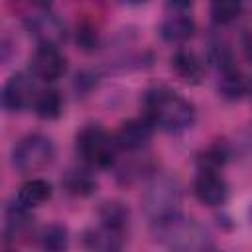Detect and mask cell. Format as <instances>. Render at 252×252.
I'll return each mask as SVG.
<instances>
[{"instance_id": "1", "label": "cell", "mask_w": 252, "mask_h": 252, "mask_svg": "<svg viewBox=\"0 0 252 252\" xmlns=\"http://www.w3.org/2000/svg\"><path fill=\"white\" fill-rule=\"evenodd\" d=\"M142 110L144 116L154 124V128H159L169 134L189 130L197 118L193 102H189L165 85H156L144 93Z\"/></svg>"}, {"instance_id": "23", "label": "cell", "mask_w": 252, "mask_h": 252, "mask_svg": "<svg viewBox=\"0 0 252 252\" xmlns=\"http://www.w3.org/2000/svg\"><path fill=\"white\" fill-rule=\"evenodd\" d=\"M77 45L87 53L98 49V33L91 24L79 26V30H77Z\"/></svg>"}, {"instance_id": "8", "label": "cell", "mask_w": 252, "mask_h": 252, "mask_svg": "<svg viewBox=\"0 0 252 252\" xmlns=\"http://www.w3.org/2000/svg\"><path fill=\"white\" fill-rule=\"evenodd\" d=\"M195 197L207 207H219L228 199V183L217 169H199L193 181Z\"/></svg>"}, {"instance_id": "30", "label": "cell", "mask_w": 252, "mask_h": 252, "mask_svg": "<svg viewBox=\"0 0 252 252\" xmlns=\"http://www.w3.org/2000/svg\"><path fill=\"white\" fill-rule=\"evenodd\" d=\"M250 4H252V0H250Z\"/></svg>"}, {"instance_id": "26", "label": "cell", "mask_w": 252, "mask_h": 252, "mask_svg": "<svg viewBox=\"0 0 252 252\" xmlns=\"http://www.w3.org/2000/svg\"><path fill=\"white\" fill-rule=\"evenodd\" d=\"M242 53H244L246 61L252 63V32H248V33L242 37Z\"/></svg>"}, {"instance_id": "17", "label": "cell", "mask_w": 252, "mask_h": 252, "mask_svg": "<svg viewBox=\"0 0 252 252\" xmlns=\"http://www.w3.org/2000/svg\"><path fill=\"white\" fill-rule=\"evenodd\" d=\"M217 91H219V94H220L224 100H230V102L240 100V98L246 94V79L238 73L236 67H232V69L220 73Z\"/></svg>"}, {"instance_id": "9", "label": "cell", "mask_w": 252, "mask_h": 252, "mask_svg": "<svg viewBox=\"0 0 252 252\" xmlns=\"http://www.w3.org/2000/svg\"><path fill=\"white\" fill-rule=\"evenodd\" d=\"M152 136H154V124L146 116H142V118H132L122 122L114 134V140L120 150L138 152L148 146Z\"/></svg>"}, {"instance_id": "16", "label": "cell", "mask_w": 252, "mask_h": 252, "mask_svg": "<svg viewBox=\"0 0 252 252\" xmlns=\"http://www.w3.org/2000/svg\"><path fill=\"white\" fill-rule=\"evenodd\" d=\"M83 244L89 250H102V252L118 250L122 246V236L104 226H98V228H89L83 232Z\"/></svg>"}, {"instance_id": "3", "label": "cell", "mask_w": 252, "mask_h": 252, "mask_svg": "<svg viewBox=\"0 0 252 252\" xmlns=\"http://www.w3.org/2000/svg\"><path fill=\"white\" fill-rule=\"evenodd\" d=\"M179 205H181V185L175 177L169 175L154 177L142 195V207L144 213L150 217V220H159L163 217L179 213Z\"/></svg>"}, {"instance_id": "4", "label": "cell", "mask_w": 252, "mask_h": 252, "mask_svg": "<svg viewBox=\"0 0 252 252\" xmlns=\"http://www.w3.org/2000/svg\"><path fill=\"white\" fill-rule=\"evenodd\" d=\"M75 150L79 158L93 167H110L116 159L118 144L100 126H85L75 138Z\"/></svg>"}, {"instance_id": "11", "label": "cell", "mask_w": 252, "mask_h": 252, "mask_svg": "<svg viewBox=\"0 0 252 252\" xmlns=\"http://www.w3.org/2000/svg\"><path fill=\"white\" fill-rule=\"evenodd\" d=\"M195 33V22L191 16L177 12L167 16L159 26V35L167 43H183Z\"/></svg>"}, {"instance_id": "21", "label": "cell", "mask_w": 252, "mask_h": 252, "mask_svg": "<svg viewBox=\"0 0 252 252\" xmlns=\"http://www.w3.org/2000/svg\"><path fill=\"white\" fill-rule=\"evenodd\" d=\"M39 244L45 250L51 252H59L65 250L69 244V236H67V228L61 224H47L41 232H39Z\"/></svg>"}, {"instance_id": "12", "label": "cell", "mask_w": 252, "mask_h": 252, "mask_svg": "<svg viewBox=\"0 0 252 252\" xmlns=\"http://www.w3.org/2000/svg\"><path fill=\"white\" fill-rule=\"evenodd\" d=\"M98 219H100V226L124 236L130 224V211L120 201H106L98 209Z\"/></svg>"}, {"instance_id": "15", "label": "cell", "mask_w": 252, "mask_h": 252, "mask_svg": "<svg viewBox=\"0 0 252 252\" xmlns=\"http://www.w3.org/2000/svg\"><path fill=\"white\" fill-rule=\"evenodd\" d=\"M32 209L20 205L18 201L14 205H10L6 209V230H4V236L6 240L8 238H16V236H22L30 230L32 226V215H30Z\"/></svg>"}, {"instance_id": "6", "label": "cell", "mask_w": 252, "mask_h": 252, "mask_svg": "<svg viewBox=\"0 0 252 252\" xmlns=\"http://www.w3.org/2000/svg\"><path fill=\"white\" fill-rule=\"evenodd\" d=\"M30 71L35 79L53 83L67 71V59L55 43H39L30 59Z\"/></svg>"}, {"instance_id": "7", "label": "cell", "mask_w": 252, "mask_h": 252, "mask_svg": "<svg viewBox=\"0 0 252 252\" xmlns=\"http://www.w3.org/2000/svg\"><path fill=\"white\" fill-rule=\"evenodd\" d=\"M33 77V75H32ZM30 75L16 73L12 75L2 89V104L8 112H20L35 102V85Z\"/></svg>"}, {"instance_id": "5", "label": "cell", "mask_w": 252, "mask_h": 252, "mask_svg": "<svg viewBox=\"0 0 252 252\" xmlns=\"http://www.w3.org/2000/svg\"><path fill=\"white\" fill-rule=\"evenodd\" d=\"M55 158V146L45 134L33 132L18 140L12 150V165L20 173H35L51 165Z\"/></svg>"}, {"instance_id": "25", "label": "cell", "mask_w": 252, "mask_h": 252, "mask_svg": "<svg viewBox=\"0 0 252 252\" xmlns=\"http://www.w3.org/2000/svg\"><path fill=\"white\" fill-rule=\"evenodd\" d=\"M193 4V0H165V6L175 12H183Z\"/></svg>"}, {"instance_id": "19", "label": "cell", "mask_w": 252, "mask_h": 252, "mask_svg": "<svg viewBox=\"0 0 252 252\" xmlns=\"http://www.w3.org/2000/svg\"><path fill=\"white\" fill-rule=\"evenodd\" d=\"M61 183H63L65 191L71 193V195H75V197H87L96 187L94 177L89 171H83V169H71V171H67L63 175V179H61Z\"/></svg>"}, {"instance_id": "13", "label": "cell", "mask_w": 252, "mask_h": 252, "mask_svg": "<svg viewBox=\"0 0 252 252\" xmlns=\"http://www.w3.org/2000/svg\"><path fill=\"white\" fill-rule=\"evenodd\" d=\"M30 30L39 39V43H55L59 45L61 39H65V26L51 14L37 16L30 22Z\"/></svg>"}, {"instance_id": "22", "label": "cell", "mask_w": 252, "mask_h": 252, "mask_svg": "<svg viewBox=\"0 0 252 252\" xmlns=\"http://www.w3.org/2000/svg\"><path fill=\"white\" fill-rule=\"evenodd\" d=\"M209 61L219 69V73L228 71V69L234 67L230 49L226 47V43H220V41L211 43V47H209Z\"/></svg>"}, {"instance_id": "10", "label": "cell", "mask_w": 252, "mask_h": 252, "mask_svg": "<svg viewBox=\"0 0 252 252\" xmlns=\"http://www.w3.org/2000/svg\"><path fill=\"white\" fill-rule=\"evenodd\" d=\"M171 69L175 71V75L179 79H183L185 83H191V85H197L205 75V65H203L201 57L197 53H193L191 49H177L171 55Z\"/></svg>"}, {"instance_id": "20", "label": "cell", "mask_w": 252, "mask_h": 252, "mask_svg": "<svg viewBox=\"0 0 252 252\" xmlns=\"http://www.w3.org/2000/svg\"><path fill=\"white\" fill-rule=\"evenodd\" d=\"M244 0H211V18L219 26L234 22L242 12Z\"/></svg>"}, {"instance_id": "14", "label": "cell", "mask_w": 252, "mask_h": 252, "mask_svg": "<svg viewBox=\"0 0 252 252\" xmlns=\"http://www.w3.org/2000/svg\"><path fill=\"white\" fill-rule=\"evenodd\" d=\"M49 197H51V185L45 179L35 177V179L26 181L20 187V191L16 195V201L20 205L28 207V209H33V207H39L45 201H49Z\"/></svg>"}, {"instance_id": "29", "label": "cell", "mask_w": 252, "mask_h": 252, "mask_svg": "<svg viewBox=\"0 0 252 252\" xmlns=\"http://www.w3.org/2000/svg\"><path fill=\"white\" fill-rule=\"evenodd\" d=\"M124 2H128V4H142V2H146V0H124Z\"/></svg>"}, {"instance_id": "18", "label": "cell", "mask_w": 252, "mask_h": 252, "mask_svg": "<svg viewBox=\"0 0 252 252\" xmlns=\"http://www.w3.org/2000/svg\"><path fill=\"white\" fill-rule=\"evenodd\" d=\"M33 110L41 120H55L61 116L63 112V98L59 94V91L55 89H45L41 93H37L35 102H33Z\"/></svg>"}, {"instance_id": "27", "label": "cell", "mask_w": 252, "mask_h": 252, "mask_svg": "<svg viewBox=\"0 0 252 252\" xmlns=\"http://www.w3.org/2000/svg\"><path fill=\"white\" fill-rule=\"evenodd\" d=\"M39 10H49L51 8V4H53V0H32Z\"/></svg>"}, {"instance_id": "28", "label": "cell", "mask_w": 252, "mask_h": 252, "mask_svg": "<svg viewBox=\"0 0 252 252\" xmlns=\"http://www.w3.org/2000/svg\"><path fill=\"white\" fill-rule=\"evenodd\" d=\"M246 94L252 98V77H250V79H246Z\"/></svg>"}, {"instance_id": "2", "label": "cell", "mask_w": 252, "mask_h": 252, "mask_svg": "<svg viewBox=\"0 0 252 252\" xmlns=\"http://www.w3.org/2000/svg\"><path fill=\"white\" fill-rule=\"evenodd\" d=\"M152 236L158 244L171 250H209L213 238L209 230L195 219L173 213L159 220H152Z\"/></svg>"}, {"instance_id": "24", "label": "cell", "mask_w": 252, "mask_h": 252, "mask_svg": "<svg viewBox=\"0 0 252 252\" xmlns=\"http://www.w3.org/2000/svg\"><path fill=\"white\" fill-rule=\"evenodd\" d=\"M226 159V154L217 146V148H211L207 150L201 158H199V165L201 169H219Z\"/></svg>"}]
</instances>
